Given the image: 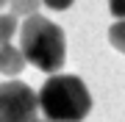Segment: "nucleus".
Returning <instances> with one entry per match:
<instances>
[{"mask_svg": "<svg viewBox=\"0 0 125 122\" xmlns=\"http://www.w3.org/2000/svg\"><path fill=\"white\" fill-rule=\"evenodd\" d=\"M39 3H42V0H9L11 14H17V17H31V14H39Z\"/></svg>", "mask_w": 125, "mask_h": 122, "instance_id": "nucleus-6", "label": "nucleus"}, {"mask_svg": "<svg viewBox=\"0 0 125 122\" xmlns=\"http://www.w3.org/2000/svg\"><path fill=\"white\" fill-rule=\"evenodd\" d=\"M108 42H111L114 50H120L125 56V19H117V22L108 28Z\"/></svg>", "mask_w": 125, "mask_h": 122, "instance_id": "nucleus-7", "label": "nucleus"}, {"mask_svg": "<svg viewBox=\"0 0 125 122\" xmlns=\"http://www.w3.org/2000/svg\"><path fill=\"white\" fill-rule=\"evenodd\" d=\"M25 67H28V58H25L22 47H14L11 42L9 45H0V72L3 75L17 78Z\"/></svg>", "mask_w": 125, "mask_h": 122, "instance_id": "nucleus-4", "label": "nucleus"}, {"mask_svg": "<svg viewBox=\"0 0 125 122\" xmlns=\"http://www.w3.org/2000/svg\"><path fill=\"white\" fill-rule=\"evenodd\" d=\"M108 11L117 19H125V0H108Z\"/></svg>", "mask_w": 125, "mask_h": 122, "instance_id": "nucleus-8", "label": "nucleus"}, {"mask_svg": "<svg viewBox=\"0 0 125 122\" xmlns=\"http://www.w3.org/2000/svg\"><path fill=\"white\" fill-rule=\"evenodd\" d=\"M20 47L31 67L56 75L67 61V36L56 22L42 14H31L20 25Z\"/></svg>", "mask_w": 125, "mask_h": 122, "instance_id": "nucleus-1", "label": "nucleus"}, {"mask_svg": "<svg viewBox=\"0 0 125 122\" xmlns=\"http://www.w3.org/2000/svg\"><path fill=\"white\" fill-rule=\"evenodd\" d=\"M6 3H9V0H0V9H3V6H6Z\"/></svg>", "mask_w": 125, "mask_h": 122, "instance_id": "nucleus-11", "label": "nucleus"}, {"mask_svg": "<svg viewBox=\"0 0 125 122\" xmlns=\"http://www.w3.org/2000/svg\"><path fill=\"white\" fill-rule=\"evenodd\" d=\"M17 33V14H0V45H9Z\"/></svg>", "mask_w": 125, "mask_h": 122, "instance_id": "nucleus-5", "label": "nucleus"}, {"mask_svg": "<svg viewBox=\"0 0 125 122\" xmlns=\"http://www.w3.org/2000/svg\"><path fill=\"white\" fill-rule=\"evenodd\" d=\"M39 108L50 122H83L92 111V94L78 75H50L39 89Z\"/></svg>", "mask_w": 125, "mask_h": 122, "instance_id": "nucleus-2", "label": "nucleus"}, {"mask_svg": "<svg viewBox=\"0 0 125 122\" xmlns=\"http://www.w3.org/2000/svg\"><path fill=\"white\" fill-rule=\"evenodd\" d=\"M39 94L22 81L0 83V122H33L39 114Z\"/></svg>", "mask_w": 125, "mask_h": 122, "instance_id": "nucleus-3", "label": "nucleus"}, {"mask_svg": "<svg viewBox=\"0 0 125 122\" xmlns=\"http://www.w3.org/2000/svg\"><path fill=\"white\" fill-rule=\"evenodd\" d=\"M42 3H45L47 9H53V11H67L75 0H42Z\"/></svg>", "mask_w": 125, "mask_h": 122, "instance_id": "nucleus-9", "label": "nucleus"}, {"mask_svg": "<svg viewBox=\"0 0 125 122\" xmlns=\"http://www.w3.org/2000/svg\"><path fill=\"white\" fill-rule=\"evenodd\" d=\"M33 122H50V119H47V117H45V119H39V117H36V119H33Z\"/></svg>", "mask_w": 125, "mask_h": 122, "instance_id": "nucleus-10", "label": "nucleus"}]
</instances>
